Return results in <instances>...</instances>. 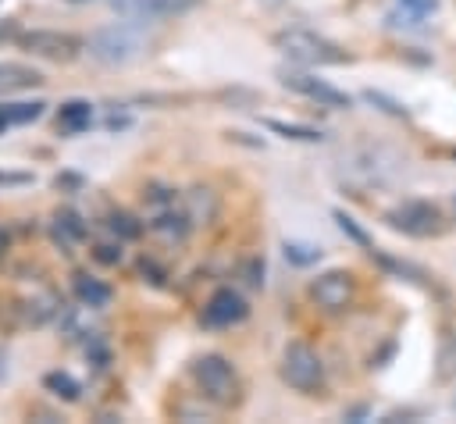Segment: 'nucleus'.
<instances>
[{"label": "nucleus", "instance_id": "20", "mask_svg": "<svg viewBox=\"0 0 456 424\" xmlns=\"http://www.w3.org/2000/svg\"><path fill=\"white\" fill-rule=\"evenodd\" d=\"M43 110H46V103H43V100H18V103H7V114H11V121H14V125L39 121V118H43Z\"/></svg>", "mask_w": 456, "mask_h": 424}, {"label": "nucleus", "instance_id": "14", "mask_svg": "<svg viewBox=\"0 0 456 424\" xmlns=\"http://www.w3.org/2000/svg\"><path fill=\"white\" fill-rule=\"evenodd\" d=\"M43 75L28 64H14V61H4L0 64V93H14V89H32L39 86Z\"/></svg>", "mask_w": 456, "mask_h": 424}, {"label": "nucleus", "instance_id": "17", "mask_svg": "<svg viewBox=\"0 0 456 424\" xmlns=\"http://www.w3.org/2000/svg\"><path fill=\"white\" fill-rule=\"evenodd\" d=\"M43 388L53 392V395L64 399V403H75V399L82 395V385H78L68 371H50V374H43Z\"/></svg>", "mask_w": 456, "mask_h": 424}, {"label": "nucleus", "instance_id": "11", "mask_svg": "<svg viewBox=\"0 0 456 424\" xmlns=\"http://www.w3.org/2000/svg\"><path fill=\"white\" fill-rule=\"evenodd\" d=\"M185 214L192 224H214L217 214H221V200L210 185H192L185 192Z\"/></svg>", "mask_w": 456, "mask_h": 424}, {"label": "nucleus", "instance_id": "8", "mask_svg": "<svg viewBox=\"0 0 456 424\" xmlns=\"http://www.w3.org/2000/svg\"><path fill=\"white\" fill-rule=\"evenodd\" d=\"M249 306L235 289H217L207 303H203V324L207 328H232L239 321H246Z\"/></svg>", "mask_w": 456, "mask_h": 424}, {"label": "nucleus", "instance_id": "19", "mask_svg": "<svg viewBox=\"0 0 456 424\" xmlns=\"http://www.w3.org/2000/svg\"><path fill=\"white\" fill-rule=\"evenodd\" d=\"M281 253H285V260L296 264V267H310V264L321 260V249H317V246H310V242H292V239L281 246Z\"/></svg>", "mask_w": 456, "mask_h": 424}, {"label": "nucleus", "instance_id": "25", "mask_svg": "<svg viewBox=\"0 0 456 424\" xmlns=\"http://www.w3.org/2000/svg\"><path fill=\"white\" fill-rule=\"evenodd\" d=\"M96 260H103V264H121V239H118V242H100V246H96Z\"/></svg>", "mask_w": 456, "mask_h": 424}, {"label": "nucleus", "instance_id": "29", "mask_svg": "<svg viewBox=\"0 0 456 424\" xmlns=\"http://www.w3.org/2000/svg\"><path fill=\"white\" fill-rule=\"evenodd\" d=\"M14 121H11V114H7V103H0V132H7Z\"/></svg>", "mask_w": 456, "mask_h": 424}, {"label": "nucleus", "instance_id": "28", "mask_svg": "<svg viewBox=\"0 0 456 424\" xmlns=\"http://www.w3.org/2000/svg\"><path fill=\"white\" fill-rule=\"evenodd\" d=\"M139 271H142V274H150V281H153V285H164V271H160L153 260H142V264H139Z\"/></svg>", "mask_w": 456, "mask_h": 424}, {"label": "nucleus", "instance_id": "27", "mask_svg": "<svg viewBox=\"0 0 456 424\" xmlns=\"http://www.w3.org/2000/svg\"><path fill=\"white\" fill-rule=\"evenodd\" d=\"M413 18H424V14H431L435 7H438V0H399Z\"/></svg>", "mask_w": 456, "mask_h": 424}, {"label": "nucleus", "instance_id": "6", "mask_svg": "<svg viewBox=\"0 0 456 424\" xmlns=\"http://www.w3.org/2000/svg\"><path fill=\"white\" fill-rule=\"evenodd\" d=\"M310 299L324 314H342L356 303V278L353 271H324L310 281Z\"/></svg>", "mask_w": 456, "mask_h": 424}, {"label": "nucleus", "instance_id": "1", "mask_svg": "<svg viewBox=\"0 0 456 424\" xmlns=\"http://www.w3.org/2000/svg\"><path fill=\"white\" fill-rule=\"evenodd\" d=\"M86 50H89V57H96L100 64H128V61H135L142 50H146V39H142V32L135 29V25H107V29H100V32H93L89 36V43H86Z\"/></svg>", "mask_w": 456, "mask_h": 424}, {"label": "nucleus", "instance_id": "18", "mask_svg": "<svg viewBox=\"0 0 456 424\" xmlns=\"http://www.w3.org/2000/svg\"><path fill=\"white\" fill-rule=\"evenodd\" d=\"M135 4H139V11L150 14V18H167V14L189 11L196 0H135Z\"/></svg>", "mask_w": 456, "mask_h": 424}, {"label": "nucleus", "instance_id": "23", "mask_svg": "<svg viewBox=\"0 0 456 424\" xmlns=\"http://www.w3.org/2000/svg\"><path fill=\"white\" fill-rule=\"evenodd\" d=\"M363 100H367V103H378V107H381L385 114H392V118H406V107H403V103H395V100H388L385 93L367 89V93H363Z\"/></svg>", "mask_w": 456, "mask_h": 424}, {"label": "nucleus", "instance_id": "10", "mask_svg": "<svg viewBox=\"0 0 456 424\" xmlns=\"http://www.w3.org/2000/svg\"><path fill=\"white\" fill-rule=\"evenodd\" d=\"M146 228H150L160 242H182V239L189 235L192 221H189L185 207H182V210H175V203H171V207H157V210H153V217L146 221Z\"/></svg>", "mask_w": 456, "mask_h": 424}, {"label": "nucleus", "instance_id": "7", "mask_svg": "<svg viewBox=\"0 0 456 424\" xmlns=\"http://www.w3.org/2000/svg\"><path fill=\"white\" fill-rule=\"evenodd\" d=\"M278 78H281L285 89H292V93L314 100L317 107H335V110H346V107H349V96H346L342 89L328 86V82L317 78V75H306V71H296V68H281Z\"/></svg>", "mask_w": 456, "mask_h": 424}, {"label": "nucleus", "instance_id": "12", "mask_svg": "<svg viewBox=\"0 0 456 424\" xmlns=\"http://www.w3.org/2000/svg\"><path fill=\"white\" fill-rule=\"evenodd\" d=\"M93 125V103L89 100H64L57 107V128L64 135H78Z\"/></svg>", "mask_w": 456, "mask_h": 424}, {"label": "nucleus", "instance_id": "3", "mask_svg": "<svg viewBox=\"0 0 456 424\" xmlns=\"http://www.w3.org/2000/svg\"><path fill=\"white\" fill-rule=\"evenodd\" d=\"M278 374H281V381H285L289 388H296V392H303V395H314V392L324 385V363H321V356H317L306 342H299V338L281 349Z\"/></svg>", "mask_w": 456, "mask_h": 424}, {"label": "nucleus", "instance_id": "2", "mask_svg": "<svg viewBox=\"0 0 456 424\" xmlns=\"http://www.w3.org/2000/svg\"><path fill=\"white\" fill-rule=\"evenodd\" d=\"M274 46L292 61V64H306V68H317V64H342L346 53L321 39L317 32H306V29H285L274 36Z\"/></svg>", "mask_w": 456, "mask_h": 424}, {"label": "nucleus", "instance_id": "21", "mask_svg": "<svg viewBox=\"0 0 456 424\" xmlns=\"http://www.w3.org/2000/svg\"><path fill=\"white\" fill-rule=\"evenodd\" d=\"M107 228L125 242V239H139V232H142V224L132 217V214H125V210H114L110 217H107Z\"/></svg>", "mask_w": 456, "mask_h": 424}, {"label": "nucleus", "instance_id": "22", "mask_svg": "<svg viewBox=\"0 0 456 424\" xmlns=\"http://www.w3.org/2000/svg\"><path fill=\"white\" fill-rule=\"evenodd\" d=\"M331 217H335V221H338V228H342V232H346V235H349V239H353V242H356V246H363V249H367V253H370V249H374V242H370V235H367V232H363V228H360V224H356V217H349V214H346V210H335V214H331Z\"/></svg>", "mask_w": 456, "mask_h": 424}, {"label": "nucleus", "instance_id": "26", "mask_svg": "<svg viewBox=\"0 0 456 424\" xmlns=\"http://www.w3.org/2000/svg\"><path fill=\"white\" fill-rule=\"evenodd\" d=\"M32 175L28 171H0V189H18V185H28Z\"/></svg>", "mask_w": 456, "mask_h": 424}, {"label": "nucleus", "instance_id": "5", "mask_svg": "<svg viewBox=\"0 0 456 424\" xmlns=\"http://www.w3.org/2000/svg\"><path fill=\"white\" fill-rule=\"evenodd\" d=\"M385 221H388L395 232L413 235V239H428V235L442 232V210H438L435 203H428V200H406V203L392 207V210L385 214Z\"/></svg>", "mask_w": 456, "mask_h": 424}, {"label": "nucleus", "instance_id": "13", "mask_svg": "<svg viewBox=\"0 0 456 424\" xmlns=\"http://www.w3.org/2000/svg\"><path fill=\"white\" fill-rule=\"evenodd\" d=\"M71 292H75V299L82 303V306H93V310H100V306H107L110 303V285H103L100 278H89V274H75V281H71Z\"/></svg>", "mask_w": 456, "mask_h": 424}, {"label": "nucleus", "instance_id": "16", "mask_svg": "<svg viewBox=\"0 0 456 424\" xmlns=\"http://www.w3.org/2000/svg\"><path fill=\"white\" fill-rule=\"evenodd\" d=\"M78 239H86V224L78 221V214L61 210V214L53 217V242H61V246L68 249V246H75Z\"/></svg>", "mask_w": 456, "mask_h": 424}, {"label": "nucleus", "instance_id": "30", "mask_svg": "<svg viewBox=\"0 0 456 424\" xmlns=\"http://www.w3.org/2000/svg\"><path fill=\"white\" fill-rule=\"evenodd\" d=\"M4 242H7V235H4V232H0V249H4Z\"/></svg>", "mask_w": 456, "mask_h": 424}, {"label": "nucleus", "instance_id": "24", "mask_svg": "<svg viewBox=\"0 0 456 424\" xmlns=\"http://www.w3.org/2000/svg\"><path fill=\"white\" fill-rule=\"evenodd\" d=\"M242 281H246L249 289H260V285H264V260H256V257L246 260V264H242Z\"/></svg>", "mask_w": 456, "mask_h": 424}, {"label": "nucleus", "instance_id": "9", "mask_svg": "<svg viewBox=\"0 0 456 424\" xmlns=\"http://www.w3.org/2000/svg\"><path fill=\"white\" fill-rule=\"evenodd\" d=\"M18 43H21L28 53H43V57H57V61H61V57H64V61L75 57L78 46H82L75 36H68V32H46V29H39V32H25Z\"/></svg>", "mask_w": 456, "mask_h": 424}, {"label": "nucleus", "instance_id": "15", "mask_svg": "<svg viewBox=\"0 0 456 424\" xmlns=\"http://www.w3.org/2000/svg\"><path fill=\"white\" fill-rule=\"evenodd\" d=\"M264 125L281 135V139H292V143H321L324 132L321 128H310V125H292V121H278V118H264Z\"/></svg>", "mask_w": 456, "mask_h": 424}, {"label": "nucleus", "instance_id": "4", "mask_svg": "<svg viewBox=\"0 0 456 424\" xmlns=\"http://www.w3.org/2000/svg\"><path fill=\"white\" fill-rule=\"evenodd\" d=\"M192 378L200 385V395L210 399L214 406H232L239 399V378H235V367L217 356V353H207L192 363Z\"/></svg>", "mask_w": 456, "mask_h": 424}]
</instances>
